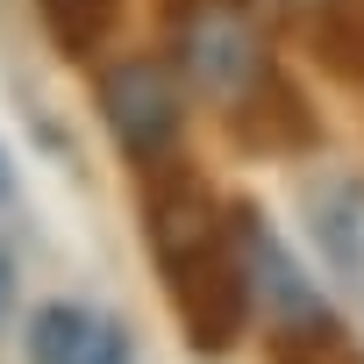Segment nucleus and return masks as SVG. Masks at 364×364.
Masks as SVG:
<instances>
[{"instance_id": "423d86ee", "label": "nucleus", "mask_w": 364, "mask_h": 364, "mask_svg": "<svg viewBox=\"0 0 364 364\" xmlns=\"http://www.w3.org/2000/svg\"><path fill=\"white\" fill-rule=\"evenodd\" d=\"M314 208V236H321V257L364 286V186H350V178H328V186L307 193Z\"/></svg>"}, {"instance_id": "f03ea898", "label": "nucleus", "mask_w": 364, "mask_h": 364, "mask_svg": "<svg viewBox=\"0 0 364 364\" xmlns=\"http://www.w3.org/2000/svg\"><path fill=\"white\" fill-rule=\"evenodd\" d=\"M178 72H186L208 100H229L236 107L272 72L250 8H236V0H193V8L178 15Z\"/></svg>"}, {"instance_id": "ddd939ff", "label": "nucleus", "mask_w": 364, "mask_h": 364, "mask_svg": "<svg viewBox=\"0 0 364 364\" xmlns=\"http://www.w3.org/2000/svg\"><path fill=\"white\" fill-rule=\"evenodd\" d=\"M321 364H364V357H357V350H350V343H336V350H328V357H321Z\"/></svg>"}, {"instance_id": "39448f33", "label": "nucleus", "mask_w": 364, "mask_h": 364, "mask_svg": "<svg viewBox=\"0 0 364 364\" xmlns=\"http://www.w3.org/2000/svg\"><path fill=\"white\" fill-rule=\"evenodd\" d=\"M229 114H236V136H243L250 150H307V143H314V114H307V100H300L279 72H264Z\"/></svg>"}, {"instance_id": "f8f14e48", "label": "nucleus", "mask_w": 364, "mask_h": 364, "mask_svg": "<svg viewBox=\"0 0 364 364\" xmlns=\"http://www.w3.org/2000/svg\"><path fill=\"white\" fill-rule=\"evenodd\" d=\"M15 200V164H8V150H0V208Z\"/></svg>"}, {"instance_id": "9b49d317", "label": "nucleus", "mask_w": 364, "mask_h": 364, "mask_svg": "<svg viewBox=\"0 0 364 364\" xmlns=\"http://www.w3.org/2000/svg\"><path fill=\"white\" fill-rule=\"evenodd\" d=\"M8 300H15V264H8V250H0V314H8Z\"/></svg>"}, {"instance_id": "20e7f679", "label": "nucleus", "mask_w": 364, "mask_h": 364, "mask_svg": "<svg viewBox=\"0 0 364 364\" xmlns=\"http://www.w3.org/2000/svg\"><path fill=\"white\" fill-rule=\"evenodd\" d=\"M236 250H243V272H250V300H264V314H272V336H300V328L336 321L321 307V286L293 264V250L264 229L257 208H236Z\"/></svg>"}, {"instance_id": "4468645a", "label": "nucleus", "mask_w": 364, "mask_h": 364, "mask_svg": "<svg viewBox=\"0 0 364 364\" xmlns=\"http://www.w3.org/2000/svg\"><path fill=\"white\" fill-rule=\"evenodd\" d=\"M272 8H328V0H272Z\"/></svg>"}, {"instance_id": "1a4fd4ad", "label": "nucleus", "mask_w": 364, "mask_h": 364, "mask_svg": "<svg viewBox=\"0 0 364 364\" xmlns=\"http://www.w3.org/2000/svg\"><path fill=\"white\" fill-rule=\"evenodd\" d=\"M43 22H50V43L65 58H93V43L114 22V0H43Z\"/></svg>"}, {"instance_id": "6e6552de", "label": "nucleus", "mask_w": 364, "mask_h": 364, "mask_svg": "<svg viewBox=\"0 0 364 364\" xmlns=\"http://www.w3.org/2000/svg\"><path fill=\"white\" fill-rule=\"evenodd\" d=\"M314 58L343 79H364V0H328L314 8Z\"/></svg>"}, {"instance_id": "7ed1b4c3", "label": "nucleus", "mask_w": 364, "mask_h": 364, "mask_svg": "<svg viewBox=\"0 0 364 364\" xmlns=\"http://www.w3.org/2000/svg\"><path fill=\"white\" fill-rule=\"evenodd\" d=\"M100 122L136 164H164L178 143V79L157 58H122L100 72Z\"/></svg>"}, {"instance_id": "0eeeda50", "label": "nucleus", "mask_w": 364, "mask_h": 364, "mask_svg": "<svg viewBox=\"0 0 364 364\" xmlns=\"http://www.w3.org/2000/svg\"><path fill=\"white\" fill-rule=\"evenodd\" d=\"M93 328H100V314H86L79 300H50V307H36L22 350H29V364H72V357L86 350Z\"/></svg>"}, {"instance_id": "9d476101", "label": "nucleus", "mask_w": 364, "mask_h": 364, "mask_svg": "<svg viewBox=\"0 0 364 364\" xmlns=\"http://www.w3.org/2000/svg\"><path fill=\"white\" fill-rule=\"evenodd\" d=\"M72 364H136V350H129V328H122V321H100Z\"/></svg>"}, {"instance_id": "f257e3e1", "label": "nucleus", "mask_w": 364, "mask_h": 364, "mask_svg": "<svg viewBox=\"0 0 364 364\" xmlns=\"http://www.w3.org/2000/svg\"><path fill=\"white\" fill-rule=\"evenodd\" d=\"M150 171L157 178L143 193V236H150V257L164 272L171 314L200 357H222V350H236V336L250 321V272L236 250V222H222L215 193L186 164L164 157Z\"/></svg>"}]
</instances>
